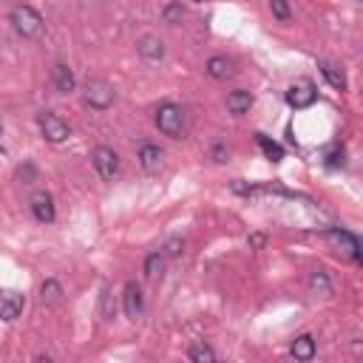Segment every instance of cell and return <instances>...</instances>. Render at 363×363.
<instances>
[{"label": "cell", "instance_id": "22", "mask_svg": "<svg viewBox=\"0 0 363 363\" xmlns=\"http://www.w3.org/2000/svg\"><path fill=\"white\" fill-rule=\"evenodd\" d=\"M60 295H62V286H60L54 278H48V281L43 284V289H40L43 303H57V301H60Z\"/></svg>", "mask_w": 363, "mask_h": 363}, {"label": "cell", "instance_id": "12", "mask_svg": "<svg viewBox=\"0 0 363 363\" xmlns=\"http://www.w3.org/2000/svg\"><path fill=\"white\" fill-rule=\"evenodd\" d=\"M74 85H77V79H74L71 68H68L65 62H57V65H54V88H57L60 94H71Z\"/></svg>", "mask_w": 363, "mask_h": 363}, {"label": "cell", "instance_id": "2", "mask_svg": "<svg viewBox=\"0 0 363 363\" xmlns=\"http://www.w3.org/2000/svg\"><path fill=\"white\" fill-rule=\"evenodd\" d=\"M156 128H159L164 136L179 139V136L184 133V111H182L179 105H173V102L159 105V111H156Z\"/></svg>", "mask_w": 363, "mask_h": 363}, {"label": "cell", "instance_id": "29", "mask_svg": "<svg viewBox=\"0 0 363 363\" xmlns=\"http://www.w3.org/2000/svg\"><path fill=\"white\" fill-rule=\"evenodd\" d=\"M250 241H252V247H261V244H264V235H252Z\"/></svg>", "mask_w": 363, "mask_h": 363}, {"label": "cell", "instance_id": "31", "mask_svg": "<svg viewBox=\"0 0 363 363\" xmlns=\"http://www.w3.org/2000/svg\"><path fill=\"white\" fill-rule=\"evenodd\" d=\"M0 136H3V130H0Z\"/></svg>", "mask_w": 363, "mask_h": 363}, {"label": "cell", "instance_id": "16", "mask_svg": "<svg viewBox=\"0 0 363 363\" xmlns=\"http://www.w3.org/2000/svg\"><path fill=\"white\" fill-rule=\"evenodd\" d=\"M207 74H210L213 79H227V77L233 74V62H230L227 57H210V60H207Z\"/></svg>", "mask_w": 363, "mask_h": 363}, {"label": "cell", "instance_id": "30", "mask_svg": "<svg viewBox=\"0 0 363 363\" xmlns=\"http://www.w3.org/2000/svg\"><path fill=\"white\" fill-rule=\"evenodd\" d=\"M196 3H201V0H196Z\"/></svg>", "mask_w": 363, "mask_h": 363}, {"label": "cell", "instance_id": "3", "mask_svg": "<svg viewBox=\"0 0 363 363\" xmlns=\"http://www.w3.org/2000/svg\"><path fill=\"white\" fill-rule=\"evenodd\" d=\"M323 238L332 244V250L335 252H340L343 258H349V261H360V241L349 233V230H340V227H329L326 233H323Z\"/></svg>", "mask_w": 363, "mask_h": 363}, {"label": "cell", "instance_id": "13", "mask_svg": "<svg viewBox=\"0 0 363 363\" xmlns=\"http://www.w3.org/2000/svg\"><path fill=\"white\" fill-rule=\"evenodd\" d=\"M162 156H164V153H162L156 145H142V147H139V164H142L147 173H156V170H159Z\"/></svg>", "mask_w": 363, "mask_h": 363}, {"label": "cell", "instance_id": "24", "mask_svg": "<svg viewBox=\"0 0 363 363\" xmlns=\"http://www.w3.org/2000/svg\"><path fill=\"white\" fill-rule=\"evenodd\" d=\"M346 164V153H343V147H332L329 153H326V167H343Z\"/></svg>", "mask_w": 363, "mask_h": 363}, {"label": "cell", "instance_id": "4", "mask_svg": "<svg viewBox=\"0 0 363 363\" xmlns=\"http://www.w3.org/2000/svg\"><path fill=\"white\" fill-rule=\"evenodd\" d=\"M37 128H40V133H43L48 142H54V145H60V142H65V139L71 136L68 125H65L57 113H51V111H43V113L37 116Z\"/></svg>", "mask_w": 363, "mask_h": 363}, {"label": "cell", "instance_id": "27", "mask_svg": "<svg viewBox=\"0 0 363 363\" xmlns=\"http://www.w3.org/2000/svg\"><path fill=\"white\" fill-rule=\"evenodd\" d=\"M182 247H184V241H179V238H173V241L167 244V252H170V255H179V252H182Z\"/></svg>", "mask_w": 363, "mask_h": 363}, {"label": "cell", "instance_id": "23", "mask_svg": "<svg viewBox=\"0 0 363 363\" xmlns=\"http://www.w3.org/2000/svg\"><path fill=\"white\" fill-rule=\"evenodd\" d=\"M269 11H272L281 23H286V20L292 17V11H289V3H286V0H269Z\"/></svg>", "mask_w": 363, "mask_h": 363}, {"label": "cell", "instance_id": "25", "mask_svg": "<svg viewBox=\"0 0 363 363\" xmlns=\"http://www.w3.org/2000/svg\"><path fill=\"white\" fill-rule=\"evenodd\" d=\"M17 179H20V182H26V184H28V182H34V179H37L34 164H28V162H26V164H20V167H17Z\"/></svg>", "mask_w": 363, "mask_h": 363}, {"label": "cell", "instance_id": "11", "mask_svg": "<svg viewBox=\"0 0 363 363\" xmlns=\"http://www.w3.org/2000/svg\"><path fill=\"white\" fill-rule=\"evenodd\" d=\"M136 48H139V54H142L145 60H150V62H156V60H162V57H164V45H162V40H159V37H153V34L142 37V40L136 43Z\"/></svg>", "mask_w": 363, "mask_h": 363}, {"label": "cell", "instance_id": "18", "mask_svg": "<svg viewBox=\"0 0 363 363\" xmlns=\"http://www.w3.org/2000/svg\"><path fill=\"white\" fill-rule=\"evenodd\" d=\"M255 142H258V147L264 150L267 159H272V162H281V159H284V147H281L275 139H269V136H264V133H255Z\"/></svg>", "mask_w": 363, "mask_h": 363}, {"label": "cell", "instance_id": "5", "mask_svg": "<svg viewBox=\"0 0 363 363\" xmlns=\"http://www.w3.org/2000/svg\"><path fill=\"white\" fill-rule=\"evenodd\" d=\"M315 99H318V91H315V85H312L309 79H295V82L286 88V102H289L295 111L309 108Z\"/></svg>", "mask_w": 363, "mask_h": 363}, {"label": "cell", "instance_id": "20", "mask_svg": "<svg viewBox=\"0 0 363 363\" xmlns=\"http://www.w3.org/2000/svg\"><path fill=\"white\" fill-rule=\"evenodd\" d=\"M309 289L315 292V295H329L332 292V284H329V278H326V272H312L309 275Z\"/></svg>", "mask_w": 363, "mask_h": 363}, {"label": "cell", "instance_id": "9", "mask_svg": "<svg viewBox=\"0 0 363 363\" xmlns=\"http://www.w3.org/2000/svg\"><path fill=\"white\" fill-rule=\"evenodd\" d=\"M122 306H125V315L130 320H136L145 309V298H142V286L139 284H125V292H122Z\"/></svg>", "mask_w": 363, "mask_h": 363}, {"label": "cell", "instance_id": "1", "mask_svg": "<svg viewBox=\"0 0 363 363\" xmlns=\"http://www.w3.org/2000/svg\"><path fill=\"white\" fill-rule=\"evenodd\" d=\"M11 26H14V31H17L20 37H26V40H37V37L43 34V28H45L40 11H34L31 6H14V11H11Z\"/></svg>", "mask_w": 363, "mask_h": 363}, {"label": "cell", "instance_id": "17", "mask_svg": "<svg viewBox=\"0 0 363 363\" xmlns=\"http://www.w3.org/2000/svg\"><path fill=\"white\" fill-rule=\"evenodd\" d=\"M320 74H323V79H326L335 91H346V77H343V71H340L337 65H332V62H320Z\"/></svg>", "mask_w": 363, "mask_h": 363}, {"label": "cell", "instance_id": "26", "mask_svg": "<svg viewBox=\"0 0 363 363\" xmlns=\"http://www.w3.org/2000/svg\"><path fill=\"white\" fill-rule=\"evenodd\" d=\"M162 17H164V23H176V20L182 17V3H170Z\"/></svg>", "mask_w": 363, "mask_h": 363}, {"label": "cell", "instance_id": "14", "mask_svg": "<svg viewBox=\"0 0 363 363\" xmlns=\"http://www.w3.org/2000/svg\"><path fill=\"white\" fill-rule=\"evenodd\" d=\"M289 352H292L295 360H312L315 357V340H312V335H298L292 340Z\"/></svg>", "mask_w": 363, "mask_h": 363}, {"label": "cell", "instance_id": "19", "mask_svg": "<svg viewBox=\"0 0 363 363\" xmlns=\"http://www.w3.org/2000/svg\"><path fill=\"white\" fill-rule=\"evenodd\" d=\"M190 360H196V363H213V360H216V352H213L204 340H196V343L190 346Z\"/></svg>", "mask_w": 363, "mask_h": 363}, {"label": "cell", "instance_id": "15", "mask_svg": "<svg viewBox=\"0 0 363 363\" xmlns=\"http://www.w3.org/2000/svg\"><path fill=\"white\" fill-rule=\"evenodd\" d=\"M250 108H252V94H250V91H233V94L227 96V111H230V113L241 116V113H247Z\"/></svg>", "mask_w": 363, "mask_h": 363}, {"label": "cell", "instance_id": "28", "mask_svg": "<svg viewBox=\"0 0 363 363\" xmlns=\"http://www.w3.org/2000/svg\"><path fill=\"white\" fill-rule=\"evenodd\" d=\"M213 156H216V162H224V156H227V150L218 145V147H213Z\"/></svg>", "mask_w": 363, "mask_h": 363}, {"label": "cell", "instance_id": "8", "mask_svg": "<svg viewBox=\"0 0 363 363\" xmlns=\"http://www.w3.org/2000/svg\"><path fill=\"white\" fill-rule=\"evenodd\" d=\"M28 204H31V213H34V218H37L40 224H51V221H54L57 210H54V199H51V193L37 190V193H31Z\"/></svg>", "mask_w": 363, "mask_h": 363}, {"label": "cell", "instance_id": "7", "mask_svg": "<svg viewBox=\"0 0 363 363\" xmlns=\"http://www.w3.org/2000/svg\"><path fill=\"white\" fill-rule=\"evenodd\" d=\"M94 167H96V173H99L105 182H111V179L119 173V156H116L111 147L99 145V147L94 150Z\"/></svg>", "mask_w": 363, "mask_h": 363}, {"label": "cell", "instance_id": "21", "mask_svg": "<svg viewBox=\"0 0 363 363\" xmlns=\"http://www.w3.org/2000/svg\"><path fill=\"white\" fill-rule=\"evenodd\" d=\"M162 269H164V258H162V252H150V255L145 258V275H147V278H159Z\"/></svg>", "mask_w": 363, "mask_h": 363}, {"label": "cell", "instance_id": "10", "mask_svg": "<svg viewBox=\"0 0 363 363\" xmlns=\"http://www.w3.org/2000/svg\"><path fill=\"white\" fill-rule=\"evenodd\" d=\"M23 312V295L14 289H0V320H14Z\"/></svg>", "mask_w": 363, "mask_h": 363}, {"label": "cell", "instance_id": "6", "mask_svg": "<svg viewBox=\"0 0 363 363\" xmlns=\"http://www.w3.org/2000/svg\"><path fill=\"white\" fill-rule=\"evenodd\" d=\"M85 102H88L91 108H96V111H105V108L113 102V88H111L105 79H94V82H88V88H85Z\"/></svg>", "mask_w": 363, "mask_h": 363}]
</instances>
